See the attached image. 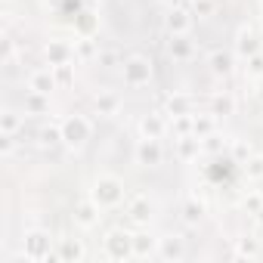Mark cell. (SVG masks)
I'll return each mask as SVG.
<instances>
[{
	"mask_svg": "<svg viewBox=\"0 0 263 263\" xmlns=\"http://www.w3.org/2000/svg\"><path fill=\"white\" fill-rule=\"evenodd\" d=\"M167 56H171L174 62H189V59H195V44L189 41V34H171V41H167Z\"/></svg>",
	"mask_w": 263,
	"mask_h": 263,
	"instance_id": "cell-15",
	"label": "cell"
},
{
	"mask_svg": "<svg viewBox=\"0 0 263 263\" xmlns=\"http://www.w3.org/2000/svg\"><path fill=\"white\" fill-rule=\"evenodd\" d=\"M201 152H204V146H201V137H195V134L177 137V158H180V161H195Z\"/></svg>",
	"mask_w": 263,
	"mask_h": 263,
	"instance_id": "cell-20",
	"label": "cell"
},
{
	"mask_svg": "<svg viewBox=\"0 0 263 263\" xmlns=\"http://www.w3.org/2000/svg\"><path fill=\"white\" fill-rule=\"evenodd\" d=\"M53 71H56V81H59L62 87H65V84H71V62H68V65H56Z\"/></svg>",
	"mask_w": 263,
	"mask_h": 263,
	"instance_id": "cell-41",
	"label": "cell"
},
{
	"mask_svg": "<svg viewBox=\"0 0 263 263\" xmlns=\"http://www.w3.org/2000/svg\"><path fill=\"white\" fill-rule=\"evenodd\" d=\"M248 62V74L257 81V78H263V53H257V56H251V59H245Z\"/></svg>",
	"mask_w": 263,
	"mask_h": 263,
	"instance_id": "cell-37",
	"label": "cell"
},
{
	"mask_svg": "<svg viewBox=\"0 0 263 263\" xmlns=\"http://www.w3.org/2000/svg\"><path fill=\"white\" fill-rule=\"evenodd\" d=\"M260 10H263V0H260Z\"/></svg>",
	"mask_w": 263,
	"mask_h": 263,
	"instance_id": "cell-46",
	"label": "cell"
},
{
	"mask_svg": "<svg viewBox=\"0 0 263 263\" xmlns=\"http://www.w3.org/2000/svg\"><path fill=\"white\" fill-rule=\"evenodd\" d=\"M192 118H195V115L171 118V130H174V137H186V134H192Z\"/></svg>",
	"mask_w": 263,
	"mask_h": 263,
	"instance_id": "cell-33",
	"label": "cell"
},
{
	"mask_svg": "<svg viewBox=\"0 0 263 263\" xmlns=\"http://www.w3.org/2000/svg\"><path fill=\"white\" fill-rule=\"evenodd\" d=\"M134 161L140 167H158L164 161V146L161 140H149V137H140L137 146H134Z\"/></svg>",
	"mask_w": 263,
	"mask_h": 263,
	"instance_id": "cell-7",
	"label": "cell"
},
{
	"mask_svg": "<svg viewBox=\"0 0 263 263\" xmlns=\"http://www.w3.org/2000/svg\"><path fill=\"white\" fill-rule=\"evenodd\" d=\"M208 71L214 74V78H232V71H235V53L232 50H211L208 53Z\"/></svg>",
	"mask_w": 263,
	"mask_h": 263,
	"instance_id": "cell-10",
	"label": "cell"
},
{
	"mask_svg": "<svg viewBox=\"0 0 263 263\" xmlns=\"http://www.w3.org/2000/svg\"><path fill=\"white\" fill-rule=\"evenodd\" d=\"M241 208H245V211H248V214L254 217V214H257V211L263 208V195H260V192H251V195H245V201H241Z\"/></svg>",
	"mask_w": 263,
	"mask_h": 263,
	"instance_id": "cell-36",
	"label": "cell"
},
{
	"mask_svg": "<svg viewBox=\"0 0 263 263\" xmlns=\"http://www.w3.org/2000/svg\"><path fill=\"white\" fill-rule=\"evenodd\" d=\"M87 257V248L81 238H59L56 241V260L59 263H81Z\"/></svg>",
	"mask_w": 263,
	"mask_h": 263,
	"instance_id": "cell-14",
	"label": "cell"
},
{
	"mask_svg": "<svg viewBox=\"0 0 263 263\" xmlns=\"http://www.w3.org/2000/svg\"><path fill=\"white\" fill-rule=\"evenodd\" d=\"M71 217H74V226H81V229H93V226H99L102 208H99L93 198H84V201H78V204H74Z\"/></svg>",
	"mask_w": 263,
	"mask_h": 263,
	"instance_id": "cell-12",
	"label": "cell"
},
{
	"mask_svg": "<svg viewBox=\"0 0 263 263\" xmlns=\"http://www.w3.org/2000/svg\"><path fill=\"white\" fill-rule=\"evenodd\" d=\"M37 143H41V149H56V146H62V127H59V124L44 127L41 134H37Z\"/></svg>",
	"mask_w": 263,
	"mask_h": 263,
	"instance_id": "cell-27",
	"label": "cell"
},
{
	"mask_svg": "<svg viewBox=\"0 0 263 263\" xmlns=\"http://www.w3.org/2000/svg\"><path fill=\"white\" fill-rule=\"evenodd\" d=\"M102 248H105V257L115 260V263H127L134 260V232L127 229H108L105 238H102Z\"/></svg>",
	"mask_w": 263,
	"mask_h": 263,
	"instance_id": "cell-5",
	"label": "cell"
},
{
	"mask_svg": "<svg viewBox=\"0 0 263 263\" xmlns=\"http://www.w3.org/2000/svg\"><path fill=\"white\" fill-rule=\"evenodd\" d=\"M44 56H47V65L56 68V65H68L71 59H78V50H74V44H68V41H50V44L44 47Z\"/></svg>",
	"mask_w": 263,
	"mask_h": 263,
	"instance_id": "cell-11",
	"label": "cell"
},
{
	"mask_svg": "<svg viewBox=\"0 0 263 263\" xmlns=\"http://www.w3.org/2000/svg\"><path fill=\"white\" fill-rule=\"evenodd\" d=\"M22 251L31 263H44V260H56L53 251V235L47 229H25L22 235Z\"/></svg>",
	"mask_w": 263,
	"mask_h": 263,
	"instance_id": "cell-3",
	"label": "cell"
},
{
	"mask_svg": "<svg viewBox=\"0 0 263 263\" xmlns=\"http://www.w3.org/2000/svg\"><path fill=\"white\" fill-rule=\"evenodd\" d=\"M134 257L146 260V257H158V238L149 232H134Z\"/></svg>",
	"mask_w": 263,
	"mask_h": 263,
	"instance_id": "cell-23",
	"label": "cell"
},
{
	"mask_svg": "<svg viewBox=\"0 0 263 263\" xmlns=\"http://www.w3.org/2000/svg\"><path fill=\"white\" fill-rule=\"evenodd\" d=\"M241 167H245V177H248V180H254V183H257V180H263V155H257V152H254Z\"/></svg>",
	"mask_w": 263,
	"mask_h": 263,
	"instance_id": "cell-29",
	"label": "cell"
},
{
	"mask_svg": "<svg viewBox=\"0 0 263 263\" xmlns=\"http://www.w3.org/2000/svg\"><path fill=\"white\" fill-rule=\"evenodd\" d=\"M59 127H62V146L71 152H81L93 137V121L87 115H68V118H62Z\"/></svg>",
	"mask_w": 263,
	"mask_h": 263,
	"instance_id": "cell-2",
	"label": "cell"
},
{
	"mask_svg": "<svg viewBox=\"0 0 263 263\" xmlns=\"http://www.w3.org/2000/svg\"><path fill=\"white\" fill-rule=\"evenodd\" d=\"M127 217L134 226H149L152 217H155V201L149 195H134L127 201Z\"/></svg>",
	"mask_w": 263,
	"mask_h": 263,
	"instance_id": "cell-9",
	"label": "cell"
},
{
	"mask_svg": "<svg viewBox=\"0 0 263 263\" xmlns=\"http://www.w3.org/2000/svg\"><path fill=\"white\" fill-rule=\"evenodd\" d=\"M158 257H161L164 263H180V260H186V238H183L180 232L161 235V238H158Z\"/></svg>",
	"mask_w": 263,
	"mask_h": 263,
	"instance_id": "cell-8",
	"label": "cell"
},
{
	"mask_svg": "<svg viewBox=\"0 0 263 263\" xmlns=\"http://www.w3.org/2000/svg\"><path fill=\"white\" fill-rule=\"evenodd\" d=\"M254 155V149H251V143H245V140H232V161H238V164H245L248 158Z\"/></svg>",
	"mask_w": 263,
	"mask_h": 263,
	"instance_id": "cell-34",
	"label": "cell"
},
{
	"mask_svg": "<svg viewBox=\"0 0 263 263\" xmlns=\"http://www.w3.org/2000/svg\"><path fill=\"white\" fill-rule=\"evenodd\" d=\"M201 146H204V152L208 155H220L223 149H226V140L217 134V130H214V134H208V137H201Z\"/></svg>",
	"mask_w": 263,
	"mask_h": 263,
	"instance_id": "cell-31",
	"label": "cell"
},
{
	"mask_svg": "<svg viewBox=\"0 0 263 263\" xmlns=\"http://www.w3.org/2000/svg\"><path fill=\"white\" fill-rule=\"evenodd\" d=\"M155 4H174V0H155Z\"/></svg>",
	"mask_w": 263,
	"mask_h": 263,
	"instance_id": "cell-44",
	"label": "cell"
},
{
	"mask_svg": "<svg viewBox=\"0 0 263 263\" xmlns=\"http://www.w3.org/2000/svg\"><path fill=\"white\" fill-rule=\"evenodd\" d=\"M121 74H124V84L127 87H146V84H152L155 68H152V59L149 56L134 53V56H127L121 62Z\"/></svg>",
	"mask_w": 263,
	"mask_h": 263,
	"instance_id": "cell-4",
	"label": "cell"
},
{
	"mask_svg": "<svg viewBox=\"0 0 263 263\" xmlns=\"http://www.w3.org/2000/svg\"><path fill=\"white\" fill-rule=\"evenodd\" d=\"M124 180L121 177H115V174H99L96 180H93V189H90V198L102 208V211H108V208H118L121 201H124Z\"/></svg>",
	"mask_w": 263,
	"mask_h": 263,
	"instance_id": "cell-1",
	"label": "cell"
},
{
	"mask_svg": "<svg viewBox=\"0 0 263 263\" xmlns=\"http://www.w3.org/2000/svg\"><path fill=\"white\" fill-rule=\"evenodd\" d=\"M254 223H257V229H260V232H263V208H260V211H257V214H254Z\"/></svg>",
	"mask_w": 263,
	"mask_h": 263,
	"instance_id": "cell-43",
	"label": "cell"
},
{
	"mask_svg": "<svg viewBox=\"0 0 263 263\" xmlns=\"http://www.w3.org/2000/svg\"><path fill=\"white\" fill-rule=\"evenodd\" d=\"M59 87V81H56V71L53 68H37L31 78H28V90H37V93H53Z\"/></svg>",
	"mask_w": 263,
	"mask_h": 263,
	"instance_id": "cell-21",
	"label": "cell"
},
{
	"mask_svg": "<svg viewBox=\"0 0 263 263\" xmlns=\"http://www.w3.org/2000/svg\"><path fill=\"white\" fill-rule=\"evenodd\" d=\"M93 108H96V115H102V118H115V115L121 111V96L102 90V93L93 96Z\"/></svg>",
	"mask_w": 263,
	"mask_h": 263,
	"instance_id": "cell-22",
	"label": "cell"
},
{
	"mask_svg": "<svg viewBox=\"0 0 263 263\" xmlns=\"http://www.w3.org/2000/svg\"><path fill=\"white\" fill-rule=\"evenodd\" d=\"M19 130H22V115L16 108H4V111H0V134L16 137Z\"/></svg>",
	"mask_w": 263,
	"mask_h": 263,
	"instance_id": "cell-25",
	"label": "cell"
},
{
	"mask_svg": "<svg viewBox=\"0 0 263 263\" xmlns=\"http://www.w3.org/2000/svg\"><path fill=\"white\" fill-rule=\"evenodd\" d=\"M25 111L28 115H47L50 111V96L37 93V90H28L25 93Z\"/></svg>",
	"mask_w": 263,
	"mask_h": 263,
	"instance_id": "cell-26",
	"label": "cell"
},
{
	"mask_svg": "<svg viewBox=\"0 0 263 263\" xmlns=\"http://www.w3.org/2000/svg\"><path fill=\"white\" fill-rule=\"evenodd\" d=\"M171 130V124L158 115V111H149L140 118V137H149V140H161L164 134Z\"/></svg>",
	"mask_w": 263,
	"mask_h": 263,
	"instance_id": "cell-17",
	"label": "cell"
},
{
	"mask_svg": "<svg viewBox=\"0 0 263 263\" xmlns=\"http://www.w3.org/2000/svg\"><path fill=\"white\" fill-rule=\"evenodd\" d=\"M99 65H105V68H115L118 65V53H111V50H99Z\"/></svg>",
	"mask_w": 263,
	"mask_h": 263,
	"instance_id": "cell-40",
	"label": "cell"
},
{
	"mask_svg": "<svg viewBox=\"0 0 263 263\" xmlns=\"http://www.w3.org/2000/svg\"><path fill=\"white\" fill-rule=\"evenodd\" d=\"M257 28H260V34H263V19H260V25H257Z\"/></svg>",
	"mask_w": 263,
	"mask_h": 263,
	"instance_id": "cell-45",
	"label": "cell"
},
{
	"mask_svg": "<svg viewBox=\"0 0 263 263\" xmlns=\"http://www.w3.org/2000/svg\"><path fill=\"white\" fill-rule=\"evenodd\" d=\"M164 115L180 118V115H195V99L189 93H171L164 99Z\"/></svg>",
	"mask_w": 263,
	"mask_h": 263,
	"instance_id": "cell-19",
	"label": "cell"
},
{
	"mask_svg": "<svg viewBox=\"0 0 263 263\" xmlns=\"http://www.w3.org/2000/svg\"><path fill=\"white\" fill-rule=\"evenodd\" d=\"M254 96H257V102H263V78L254 81Z\"/></svg>",
	"mask_w": 263,
	"mask_h": 263,
	"instance_id": "cell-42",
	"label": "cell"
},
{
	"mask_svg": "<svg viewBox=\"0 0 263 263\" xmlns=\"http://www.w3.org/2000/svg\"><path fill=\"white\" fill-rule=\"evenodd\" d=\"M214 10H217V4H214V0H192V16H198V19H208V16H214Z\"/></svg>",
	"mask_w": 263,
	"mask_h": 263,
	"instance_id": "cell-35",
	"label": "cell"
},
{
	"mask_svg": "<svg viewBox=\"0 0 263 263\" xmlns=\"http://www.w3.org/2000/svg\"><path fill=\"white\" fill-rule=\"evenodd\" d=\"M214 130H217V118H214L211 111L192 118V134H195V137H208V134H214Z\"/></svg>",
	"mask_w": 263,
	"mask_h": 263,
	"instance_id": "cell-28",
	"label": "cell"
},
{
	"mask_svg": "<svg viewBox=\"0 0 263 263\" xmlns=\"http://www.w3.org/2000/svg\"><path fill=\"white\" fill-rule=\"evenodd\" d=\"M232 53H235V56H241V59H251V56L263 53V34H260V28H254L251 22H248V25H241V28L235 31Z\"/></svg>",
	"mask_w": 263,
	"mask_h": 263,
	"instance_id": "cell-6",
	"label": "cell"
},
{
	"mask_svg": "<svg viewBox=\"0 0 263 263\" xmlns=\"http://www.w3.org/2000/svg\"><path fill=\"white\" fill-rule=\"evenodd\" d=\"M74 50H78V59H96V56H99V47H96L93 37H81V41L74 44Z\"/></svg>",
	"mask_w": 263,
	"mask_h": 263,
	"instance_id": "cell-32",
	"label": "cell"
},
{
	"mask_svg": "<svg viewBox=\"0 0 263 263\" xmlns=\"http://www.w3.org/2000/svg\"><path fill=\"white\" fill-rule=\"evenodd\" d=\"M211 115L214 118H232L235 115V96L232 93H217L211 99Z\"/></svg>",
	"mask_w": 263,
	"mask_h": 263,
	"instance_id": "cell-24",
	"label": "cell"
},
{
	"mask_svg": "<svg viewBox=\"0 0 263 263\" xmlns=\"http://www.w3.org/2000/svg\"><path fill=\"white\" fill-rule=\"evenodd\" d=\"M0 62H4V68H13V41L4 37V44H0Z\"/></svg>",
	"mask_w": 263,
	"mask_h": 263,
	"instance_id": "cell-38",
	"label": "cell"
},
{
	"mask_svg": "<svg viewBox=\"0 0 263 263\" xmlns=\"http://www.w3.org/2000/svg\"><path fill=\"white\" fill-rule=\"evenodd\" d=\"M180 217H183L186 226H201L204 217H208V204H204L198 195H189V198L183 201V208H180Z\"/></svg>",
	"mask_w": 263,
	"mask_h": 263,
	"instance_id": "cell-16",
	"label": "cell"
},
{
	"mask_svg": "<svg viewBox=\"0 0 263 263\" xmlns=\"http://www.w3.org/2000/svg\"><path fill=\"white\" fill-rule=\"evenodd\" d=\"M74 34L78 37H96L99 34V16L93 10H78L74 13Z\"/></svg>",
	"mask_w": 263,
	"mask_h": 263,
	"instance_id": "cell-18",
	"label": "cell"
},
{
	"mask_svg": "<svg viewBox=\"0 0 263 263\" xmlns=\"http://www.w3.org/2000/svg\"><path fill=\"white\" fill-rule=\"evenodd\" d=\"M13 149H16V140H13V137H7V134H0V155L10 158V155H13Z\"/></svg>",
	"mask_w": 263,
	"mask_h": 263,
	"instance_id": "cell-39",
	"label": "cell"
},
{
	"mask_svg": "<svg viewBox=\"0 0 263 263\" xmlns=\"http://www.w3.org/2000/svg\"><path fill=\"white\" fill-rule=\"evenodd\" d=\"M235 257H248V260L260 257V245H257V238H238V245H235Z\"/></svg>",
	"mask_w": 263,
	"mask_h": 263,
	"instance_id": "cell-30",
	"label": "cell"
},
{
	"mask_svg": "<svg viewBox=\"0 0 263 263\" xmlns=\"http://www.w3.org/2000/svg\"><path fill=\"white\" fill-rule=\"evenodd\" d=\"M192 22H195L192 10H186V7H171V13H167V19H164V28H167V34H189V31H192Z\"/></svg>",
	"mask_w": 263,
	"mask_h": 263,
	"instance_id": "cell-13",
	"label": "cell"
}]
</instances>
